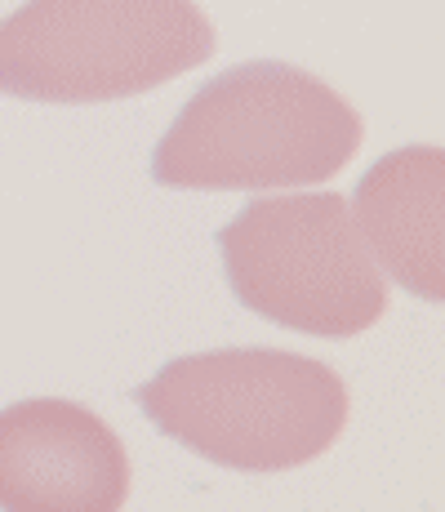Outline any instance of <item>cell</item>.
Segmentation results:
<instances>
[{
    "mask_svg": "<svg viewBox=\"0 0 445 512\" xmlns=\"http://www.w3.org/2000/svg\"><path fill=\"white\" fill-rule=\"evenodd\" d=\"M214 27L192 0H27L0 23V94L112 103L201 67Z\"/></svg>",
    "mask_w": 445,
    "mask_h": 512,
    "instance_id": "cell-3",
    "label": "cell"
},
{
    "mask_svg": "<svg viewBox=\"0 0 445 512\" xmlns=\"http://www.w3.org/2000/svg\"><path fill=\"white\" fill-rule=\"evenodd\" d=\"M445 156L432 143L397 147L361 174L352 196L356 232L370 241L374 263L392 272L414 299H445V241H441Z\"/></svg>",
    "mask_w": 445,
    "mask_h": 512,
    "instance_id": "cell-6",
    "label": "cell"
},
{
    "mask_svg": "<svg viewBox=\"0 0 445 512\" xmlns=\"http://www.w3.org/2000/svg\"><path fill=\"white\" fill-rule=\"evenodd\" d=\"M130 455L94 410L27 397L0 410V512H121Z\"/></svg>",
    "mask_w": 445,
    "mask_h": 512,
    "instance_id": "cell-5",
    "label": "cell"
},
{
    "mask_svg": "<svg viewBox=\"0 0 445 512\" xmlns=\"http://www.w3.org/2000/svg\"><path fill=\"white\" fill-rule=\"evenodd\" d=\"M134 397L170 441L236 472L303 468L348 428V383L285 348L174 357Z\"/></svg>",
    "mask_w": 445,
    "mask_h": 512,
    "instance_id": "cell-2",
    "label": "cell"
},
{
    "mask_svg": "<svg viewBox=\"0 0 445 512\" xmlns=\"http://www.w3.org/2000/svg\"><path fill=\"white\" fill-rule=\"evenodd\" d=\"M361 147L343 94L290 63L227 67L183 103L152 152V179L174 192H263L330 183Z\"/></svg>",
    "mask_w": 445,
    "mask_h": 512,
    "instance_id": "cell-1",
    "label": "cell"
},
{
    "mask_svg": "<svg viewBox=\"0 0 445 512\" xmlns=\"http://www.w3.org/2000/svg\"><path fill=\"white\" fill-rule=\"evenodd\" d=\"M236 303L272 326L348 339L388 312V285L339 192L259 196L219 228Z\"/></svg>",
    "mask_w": 445,
    "mask_h": 512,
    "instance_id": "cell-4",
    "label": "cell"
}]
</instances>
